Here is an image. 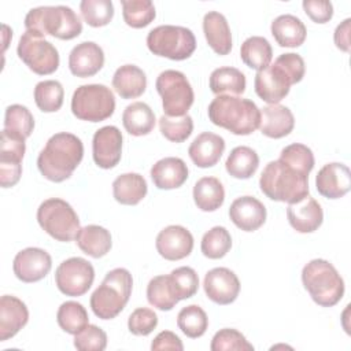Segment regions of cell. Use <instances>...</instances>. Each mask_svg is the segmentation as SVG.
Returning a JSON list of instances; mask_svg holds the SVG:
<instances>
[{"instance_id": "cell-1", "label": "cell", "mask_w": 351, "mask_h": 351, "mask_svg": "<svg viewBox=\"0 0 351 351\" xmlns=\"http://www.w3.org/2000/svg\"><path fill=\"white\" fill-rule=\"evenodd\" d=\"M84 158V144L73 133L60 132L51 136L37 158L40 173L52 182L71 177Z\"/></svg>"}, {"instance_id": "cell-2", "label": "cell", "mask_w": 351, "mask_h": 351, "mask_svg": "<svg viewBox=\"0 0 351 351\" xmlns=\"http://www.w3.org/2000/svg\"><path fill=\"white\" fill-rule=\"evenodd\" d=\"M304 60L299 53H281L273 64L256 73L254 86L256 95L269 104H278L304 77Z\"/></svg>"}, {"instance_id": "cell-3", "label": "cell", "mask_w": 351, "mask_h": 351, "mask_svg": "<svg viewBox=\"0 0 351 351\" xmlns=\"http://www.w3.org/2000/svg\"><path fill=\"white\" fill-rule=\"evenodd\" d=\"M208 119L237 136L254 133L261 123V110L250 100L233 95H218L208 106Z\"/></svg>"}, {"instance_id": "cell-4", "label": "cell", "mask_w": 351, "mask_h": 351, "mask_svg": "<svg viewBox=\"0 0 351 351\" xmlns=\"http://www.w3.org/2000/svg\"><path fill=\"white\" fill-rule=\"evenodd\" d=\"M259 186L269 199L291 204L308 195V174L280 159L271 160L261 174Z\"/></svg>"}, {"instance_id": "cell-5", "label": "cell", "mask_w": 351, "mask_h": 351, "mask_svg": "<svg viewBox=\"0 0 351 351\" xmlns=\"http://www.w3.org/2000/svg\"><path fill=\"white\" fill-rule=\"evenodd\" d=\"M25 27L40 36L73 40L82 32L80 16L67 5H43L32 8L25 16Z\"/></svg>"}, {"instance_id": "cell-6", "label": "cell", "mask_w": 351, "mask_h": 351, "mask_svg": "<svg viewBox=\"0 0 351 351\" xmlns=\"http://www.w3.org/2000/svg\"><path fill=\"white\" fill-rule=\"evenodd\" d=\"M133 278L128 269L110 270L90 296V308L100 319L115 318L129 302Z\"/></svg>"}, {"instance_id": "cell-7", "label": "cell", "mask_w": 351, "mask_h": 351, "mask_svg": "<svg viewBox=\"0 0 351 351\" xmlns=\"http://www.w3.org/2000/svg\"><path fill=\"white\" fill-rule=\"evenodd\" d=\"M302 282L321 307L337 304L344 295V281L336 267L325 259H313L302 270Z\"/></svg>"}, {"instance_id": "cell-8", "label": "cell", "mask_w": 351, "mask_h": 351, "mask_svg": "<svg viewBox=\"0 0 351 351\" xmlns=\"http://www.w3.org/2000/svg\"><path fill=\"white\" fill-rule=\"evenodd\" d=\"M37 222L45 233L63 243L74 240L81 229L74 208L59 197L47 199L38 206Z\"/></svg>"}, {"instance_id": "cell-9", "label": "cell", "mask_w": 351, "mask_h": 351, "mask_svg": "<svg viewBox=\"0 0 351 351\" xmlns=\"http://www.w3.org/2000/svg\"><path fill=\"white\" fill-rule=\"evenodd\" d=\"M147 47L156 56L171 60H185L195 52L196 38L188 27L160 25L148 33Z\"/></svg>"}, {"instance_id": "cell-10", "label": "cell", "mask_w": 351, "mask_h": 351, "mask_svg": "<svg viewBox=\"0 0 351 351\" xmlns=\"http://www.w3.org/2000/svg\"><path fill=\"white\" fill-rule=\"evenodd\" d=\"M115 111L112 90L103 84L78 86L71 97V112L75 118L88 122H101Z\"/></svg>"}, {"instance_id": "cell-11", "label": "cell", "mask_w": 351, "mask_h": 351, "mask_svg": "<svg viewBox=\"0 0 351 351\" xmlns=\"http://www.w3.org/2000/svg\"><path fill=\"white\" fill-rule=\"evenodd\" d=\"M155 88L162 97L163 112L167 117H182L193 104V89L184 73L178 70L162 71L155 82Z\"/></svg>"}, {"instance_id": "cell-12", "label": "cell", "mask_w": 351, "mask_h": 351, "mask_svg": "<svg viewBox=\"0 0 351 351\" xmlns=\"http://www.w3.org/2000/svg\"><path fill=\"white\" fill-rule=\"evenodd\" d=\"M16 53L19 59L36 74L48 75L59 67L58 49L43 36L25 32L18 43Z\"/></svg>"}, {"instance_id": "cell-13", "label": "cell", "mask_w": 351, "mask_h": 351, "mask_svg": "<svg viewBox=\"0 0 351 351\" xmlns=\"http://www.w3.org/2000/svg\"><path fill=\"white\" fill-rule=\"evenodd\" d=\"M95 280V269L84 258L73 256L63 261L55 271L58 289L66 296H82L89 291Z\"/></svg>"}, {"instance_id": "cell-14", "label": "cell", "mask_w": 351, "mask_h": 351, "mask_svg": "<svg viewBox=\"0 0 351 351\" xmlns=\"http://www.w3.org/2000/svg\"><path fill=\"white\" fill-rule=\"evenodd\" d=\"M122 133L117 126L97 129L92 138V156L101 169L115 167L122 156Z\"/></svg>"}, {"instance_id": "cell-15", "label": "cell", "mask_w": 351, "mask_h": 351, "mask_svg": "<svg viewBox=\"0 0 351 351\" xmlns=\"http://www.w3.org/2000/svg\"><path fill=\"white\" fill-rule=\"evenodd\" d=\"M51 267V255L37 247H29L19 251L12 263L14 274L22 282H36L43 280L49 273Z\"/></svg>"}, {"instance_id": "cell-16", "label": "cell", "mask_w": 351, "mask_h": 351, "mask_svg": "<svg viewBox=\"0 0 351 351\" xmlns=\"http://www.w3.org/2000/svg\"><path fill=\"white\" fill-rule=\"evenodd\" d=\"M207 298L221 306L233 303L240 293V281L228 267H215L207 271L203 281Z\"/></svg>"}, {"instance_id": "cell-17", "label": "cell", "mask_w": 351, "mask_h": 351, "mask_svg": "<svg viewBox=\"0 0 351 351\" xmlns=\"http://www.w3.org/2000/svg\"><path fill=\"white\" fill-rule=\"evenodd\" d=\"M155 247L162 258L167 261H180L192 252L193 236L181 225H170L158 233Z\"/></svg>"}, {"instance_id": "cell-18", "label": "cell", "mask_w": 351, "mask_h": 351, "mask_svg": "<svg viewBox=\"0 0 351 351\" xmlns=\"http://www.w3.org/2000/svg\"><path fill=\"white\" fill-rule=\"evenodd\" d=\"M104 64V52L93 41L77 44L69 55V69L73 75L86 78L97 74Z\"/></svg>"}, {"instance_id": "cell-19", "label": "cell", "mask_w": 351, "mask_h": 351, "mask_svg": "<svg viewBox=\"0 0 351 351\" xmlns=\"http://www.w3.org/2000/svg\"><path fill=\"white\" fill-rule=\"evenodd\" d=\"M315 186L319 195L328 199H340L351 188L350 169L339 162L325 165L315 177Z\"/></svg>"}, {"instance_id": "cell-20", "label": "cell", "mask_w": 351, "mask_h": 351, "mask_svg": "<svg viewBox=\"0 0 351 351\" xmlns=\"http://www.w3.org/2000/svg\"><path fill=\"white\" fill-rule=\"evenodd\" d=\"M230 221L244 232L258 230L266 221V208L254 196H241L233 200L229 208Z\"/></svg>"}, {"instance_id": "cell-21", "label": "cell", "mask_w": 351, "mask_h": 351, "mask_svg": "<svg viewBox=\"0 0 351 351\" xmlns=\"http://www.w3.org/2000/svg\"><path fill=\"white\" fill-rule=\"evenodd\" d=\"M287 218L296 232L313 233L322 225L324 213L319 203L307 195L302 200L288 204Z\"/></svg>"}, {"instance_id": "cell-22", "label": "cell", "mask_w": 351, "mask_h": 351, "mask_svg": "<svg viewBox=\"0 0 351 351\" xmlns=\"http://www.w3.org/2000/svg\"><path fill=\"white\" fill-rule=\"evenodd\" d=\"M29 321L26 304L11 295H3L0 299V341L14 337Z\"/></svg>"}, {"instance_id": "cell-23", "label": "cell", "mask_w": 351, "mask_h": 351, "mask_svg": "<svg viewBox=\"0 0 351 351\" xmlns=\"http://www.w3.org/2000/svg\"><path fill=\"white\" fill-rule=\"evenodd\" d=\"M225 151V140L215 133H200L189 145L188 154L191 160L202 169L213 167L218 163Z\"/></svg>"}, {"instance_id": "cell-24", "label": "cell", "mask_w": 351, "mask_h": 351, "mask_svg": "<svg viewBox=\"0 0 351 351\" xmlns=\"http://www.w3.org/2000/svg\"><path fill=\"white\" fill-rule=\"evenodd\" d=\"M295 126L292 111L281 104H267L261 110L259 130L270 138H281L288 136Z\"/></svg>"}, {"instance_id": "cell-25", "label": "cell", "mask_w": 351, "mask_h": 351, "mask_svg": "<svg viewBox=\"0 0 351 351\" xmlns=\"http://www.w3.org/2000/svg\"><path fill=\"white\" fill-rule=\"evenodd\" d=\"M151 178L158 189H176L188 180V167L182 159L167 156L151 167Z\"/></svg>"}, {"instance_id": "cell-26", "label": "cell", "mask_w": 351, "mask_h": 351, "mask_svg": "<svg viewBox=\"0 0 351 351\" xmlns=\"http://www.w3.org/2000/svg\"><path fill=\"white\" fill-rule=\"evenodd\" d=\"M203 33L210 48L218 55L232 51V33L226 18L218 11H208L203 18Z\"/></svg>"}, {"instance_id": "cell-27", "label": "cell", "mask_w": 351, "mask_h": 351, "mask_svg": "<svg viewBox=\"0 0 351 351\" xmlns=\"http://www.w3.org/2000/svg\"><path fill=\"white\" fill-rule=\"evenodd\" d=\"M271 34L280 47H300L307 36L304 23L295 15L284 14L277 16L270 26Z\"/></svg>"}, {"instance_id": "cell-28", "label": "cell", "mask_w": 351, "mask_h": 351, "mask_svg": "<svg viewBox=\"0 0 351 351\" xmlns=\"http://www.w3.org/2000/svg\"><path fill=\"white\" fill-rule=\"evenodd\" d=\"M112 88L122 99H136L145 92V73L136 64H123L114 73Z\"/></svg>"}, {"instance_id": "cell-29", "label": "cell", "mask_w": 351, "mask_h": 351, "mask_svg": "<svg viewBox=\"0 0 351 351\" xmlns=\"http://www.w3.org/2000/svg\"><path fill=\"white\" fill-rule=\"evenodd\" d=\"M147 192V181L138 173L121 174L112 182L114 199L125 206L138 204L145 197Z\"/></svg>"}, {"instance_id": "cell-30", "label": "cell", "mask_w": 351, "mask_h": 351, "mask_svg": "<svg viewBox=\"0 0 351 351\" xmlns=\"http://www.w3.org/2000/svg\"><path fill=\"white\" fill-rule=\"evenodd\" d=\"M75 241L84 254L95 259L107 255L112 245L111 233L99 225H86L81 228Z\"/></svg>"}, {"instance_id": "cell-31", "label": "cell", "mask_w": 351, "mask_h": 351, "mask_svg": "<svg viewBox=\"0 0 351 351\" xmlns=\"http://www.w3.org/2000/svg\"><path fill=\"white\" fill-rule=\"evenodd\" d=\"M155 114L147 103L134 101L122 114L125 130L132 136H147L155 128Z\"/></svg>"}, {"instance_id": "cell-32", "label": "cell", "mask_w": 351, "mask_h": 351, "mask_svg": "<svg viewBox=\"0 0 351 351\" xmlns=\"http://www.w3.org/2000/svg\"><path fill=\"white\" fill-rule=\"evenodd\" d=\"M193 200L202 211H215L225 200V189L217 177H203L193 186Z\"/></svg>"}, {"instance_id": "cell-33", "label": "cell", "mask_w": 351, "mask_h": 351, "mask_svg": "<svg viewBox=\"0 0 351 351\" xmlns=\"http://www.w3.org/2000/svg\"><path fill=\"white\" fill-rule=\"evenodd\" d=\"M245 75L236 67H219L210 75V89L218 95H243L245 90Z\"/></svg>"}, {"instance_id": "cell-34", "label": "cell", "mask_w": 351, "mask_h": 351, "mask_svg": "<svg viewBox=\"0 0 351 351\" xmlns=\"http://www.w3.org/2000/svg\"><path fill=\"white\" fill-rule=\"evenodd\" d=\"M258 166L259 156L256 151L245 145H239L233 148L225 162V167L229 176L239 180H247L252 177L258 170Z\"/></svg>"}, {"instance_id": "cell-35", "label": "cell", "mask_w": 351, "mask_h": 351, "mask_svg": "<svg viewBox=\"0 0 351 351\" xmlns=\"http://www.w3.org/2000/svg\"><path fill=\"white\" fill-rule=\"evenodd\" d=\"M241 60L254 70L266 69L273 58V49L270 43L261 36L248 37L240 47Z\"/></svg>"}, {"instance_id": "cell-36", "label": "cell", "mask_w": 351, "mask_h": 351, "mask_svg": "<svg viewBox=\"0 0 351 351\" xmlns=\"http://www.w3.org/2000/svg\"><path fill=\"white\" fill-rule=\"evenodd\" d=\"M148 303L158 310L169 311L180 300L174 292L170 276H156L149 280L147 285Z\"/></svg>"}, {"instance_id": "cell-37", "label": "cell", "mask_w": 351, "mask_h": 351, "mask_svg": "<svg viewBox=\"0 0 351 351\" xmlns=\"http://www.w3.org/2000/svg\"><path fill=\"white\" fill-rule=\"evenodd\" d=\"M4 130L26 140L34 129V118L30 110L22 104H11L5 108Z\"/></svg>"}, {"instance_id": "cell-38", "label": "cell", "mask_w": 351, "mask_h": 351, "mask_svg": "<svg viewBox=\"0 0 351 351\" xmlns=\"http://www.w3.org/2000/svg\"><path fill=\"white\" fill-rule=\"evenodd\" d=\"M63 99L64 89L56 80L40 81L34 88V101L43 112H56L60 110Z\"/></svg>"}, {"instance_id": "cell-39", "label": "cell", "mask_w": 351, "mask_h": 351, "mask_svg": "<svg viewBox=\"0 0 351 351\" xmlns=\"http://www.w3.org/2000/svg\"><path fill=\"white\" fill-rule=\"evenodd\" d=\"M58 325L67 333L75 335L89 324V317L85 307L74 300L60 304L56 313Z\"/></svg>"}, {"instance_id": "cell-40", "label": "cell", "mask_w": 351, "mask_h": 351, "mask_svg": "<svg viewBox=\"0 0 351 351\" xmlns=\"http://www.w3.org/2000/svg\"><path fill=\"white\" fill-rule=\"evenodd\" d=\"M123 21L128 26L141 29L148 26L156 16L151 0H121Z\"/></svg>"}, {"instance_id": "cell-41", "label": "cell", "mask_w": 351, "mask_h": 351, "mask_svg": "<svg viewBox=\"0 0 351 351\" xmlns=\"http://www.w3.org/2000/svg\"><path fill=\"white\" fill-rule=\"evenodd\" d=\"M177 326L181 329V332L191 337L197 339L203 336L208 326V318L206 311L197 306V304H189L177 315Z\"/></svg>"}, {"instance_id": "cell-42", "label": "cell", "mask_w": 351, "mask_h": 351, "mask_svg": "<svg viewBox=\"0 0 351 351\" xmlns=\"http://www.w3.org/2000/svg\"><path fill=\"white\" fill-rule=\"evenodd\" d=\"M232 247V237L226 228L214 226L203 234L200 250L203 255L208 259L223 258Z\"/></svg>"}, {"instance_id": "cell-43", "label": "cell", "mask_w": 351, "mask_h": 351, "mask_svg": "<svg viewBox=\"0 0 351 351\" xmlns=\"http://www.w3.org/2000/svg\"><path fill=\"white\" fill-rule=\"evenodd\" d=\"M80 11L84 21L92 27H101L111 22L114 4L111 0H82Z\"/></svg>"}, {"instance_id": "cell-44", "label": "cell", "mask_w": 351, "mask_h": 351, "mask_svg": "<svg viewBox=\"0 0 351 351\" xmlns=\"http://www.w3.org/2000/svg\"><path fill=\"white\" fill-rule=\"evenodd\" d=\"M160 133L171 143H184L193 130V119L191 115L182 117H167L162 115L159 118Z\"/></svg>"}, {"instance_id": "cell-45", "label": "cell", "mask_w": 351, "mask_h": 351, "mask_svg": "<svg viewBox=\"0 0 351 351\" xmlns=\"http://www.w3.org/2000/svg\"><path fill=\"white\" fill-rule=\"evenodd\" d=\"M211 351H254V346L245 336L232 328L218 330L210 344Z\"/></svg>"}, {"instance_id": "cell-46", "label": "cell", "mask_w": 351, "mask_h": 351, "mask_svg": "<svg viewBox=\"0 0 351 351\" xmlns=\"http://www.w3.org/2000/svg\"><path fill=\"white\" fill-rule=\"evenodd\" d=\"M169 276L178 300L189 299L197 292L199 277L192 267L189 266L177 267Z\"/></svg>"}, {"instance_id": "cell-47", "label": "cell", "mask_w": 351, "mask_h": 351, "mask_svg": "<svg viewBox=\"0 0 351 351\" xmlns=\"http://www.w3.org/2000/svg\"><path fill=\"white\" fill-rule=\"evenodd\" d=\"M280 160L291 165L292 167L310 174L314 169V155L313 151L300 143H293L281 149Z\"/></svg>"}, {"instance_id": "cell-48", "label": "cell", "mask_w": 351, "mask_h": 351, "mask_svg": "<svg viewBox=\"0 0 351 351\" xmlns=\"http://www.w3.org/2000/svg\"><path fill=\"white\" fill-rule=\"evenodd\" d=\"M74 347L80 351H103L107 347V335L101 328L88 324L74 335Z\"/></svg>"}, {"instance_id": "cell-49", "label": "cell", "mask_w": 351, "mask_h": 351, "mask_svg": "<svg viewBox=\"0 0 351 351\" xmlns=\"http://www.w3.org/2000/svg\"><path fill=\"white\" fill-rule=\"evenodd\" d=\"M158 325V315L154 310L147 307L136 308L128 319V328L130 333L136 336L149 335Z\"/></svg>"}, {"instance_id": "cell-50", "label": "cell", "mask_w": 351, "mask_h": 351, "mask_svg": "<svg viewBox=\"0 0 351 351\" xmlns=\"http://www.w3.org/2000/svg\"><path fill=\"white\" fill-rule=\"evenodd\" d=\"M26 151L25 140L8 133L3 129L1 132V151L0 163H16L21 165Z\"/></svg>"}, {"instance_id": "cell-51", "label": "cell", "mask_w": 351, "mask_h": 351, "mask_svg": "<svg viewBox=\"0 0 351 351\" xmlns=\"http://www.w3.org/2000/svg\"><path fill=\"white\" fill-rule=\"evenodd\" d=\"M302 5L306 15L315 23H326L333 16V4L328 0H304Z\"/></svg>"}, {"instance_id": "cell-52", "label": "cell", "mask_w": 351, "mask_h": 351, "mask_svg": "<svg viewBox=\"0 0 351 351\" xmlns=\"http://www.w3.org/2000/svg\"><path fill=\"white\" fill-rule=\"evenodd\" d=\"M151 350L158 351V350H173V351H182L184 344L181 339L171 330H163L151 343Z\"/></svg>"}, {"instance_id": "cell-53", "label": "cell", "mask_w": 351, "mask_h": 351, "mask_svg": "<svg viewBox=\"0 0 351 351\" xmlns=\"http://www.w3.org/2000/svg\"><path fill=\"white\" fill-rule=\"evenodd\" d=\"M22 176V165L16 163H0V185L10 188L18 184Z\"/></svg>"}, {"instance_id": "cell-54", "label": "cell", "mask_w": 351, "mask_h": 351, "mask_svg": "<svg viewBox=\"0 0 351 351\" xmlns=\"http://www.w3.org/2000/svg\"><path fill=\"white\" fill-rule=\"evenodd\" d=\"M350 18L344 19L340 25H337L333 34L336 47L343 52H350Z\"/></svg>"}]
</instances>
